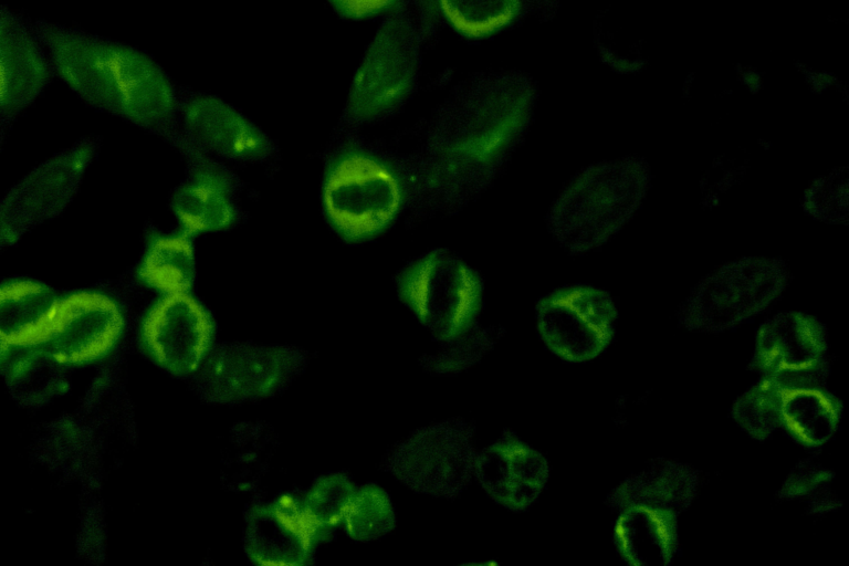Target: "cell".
<instances>
[{
  "label": "cell",
  "instance_id": "cell-1",
  "mask_svg": "<svg viewBox=\"0 0 849 566\" xmlns=\"http://www.w3.org/2000/svg\"><path fill=\"white\" fill-rule=\"evenodd\" d=\"M33 28L56 74L90 105L143 126L169 119L175 85L144 51L87 31L39 20Z\"/></svg>",
  "mask_w": 849,
  "mask_h": 566
},
{
  "label": "cell",
  "instance_id": "cell-2",
  "mask_svg": "<svg viewBox=\"0 0 849 566\" xmlns=\"http://www.w3.org/2000/svg\"><path fill=\"white\" fill-rule=\"evenodd\" d=\"M530 80L513 72L469 82L450 108V137L440 156L460 186L483 181L526 126L534 105Z\"/></svg>",
  "mask_w": 849,
  "mask_h": 566
},
{
  "label": "cell",
  "instance_id": "cell-3",
  "mask_svg": "<svg viewBox=\"0 0 849 566\" xmlns=\"http://www.w3.org/2000/svg\"><path fill=\"white\" fill-rule=\"evenodd\" d=\"M650 184V167L639 157L590 165L557 197L548 213V229L572 253L598 248L633 217Z\"/></svg>",
  "mask_w": 849,
  "mask_h": 566
},
{
  "label": "cell",
  "instance_id": "cell-4",
  "mask_svg": "<svg viewBox=\"0 0 849 566\" xmlns=\"http://www.w3.org/2000/svg\"><path fill=\"white\" fill-rule=\"evenodd\" d=\"M403 198L396 171L377 157L345 150L328 165L322 205L333 230L349 242L371 239L396 219Z\"/></svg>",
  "mask_w": 849,
  "mask_h": 566
},
{
  "label": "cell",
  "instance_id": "cell-5",
  "mask_svg": "<svg viewBox=\"0 0 849 566\" xmlns=\"http://www.w3.org/2000/svg\"><path fill=\"white\" fill-rule=\"evenodd\" d=\"M790 273L778 258L744 256L703 277L682 302L679 323L689 331L720 333L766 310L787 287Z\"/></svg>",
  "mask_w": 849,
  "mask_h": 566
},
{
  "label": "cell",
  "instance_id": "cell-6",
  "mask_svg": "<svg viewBox=\"0 0 849 566\" xmlns=\"http://www.w3.org/2000/svg\"><path fill=\"white\" fill-rule=\"evenodd\" d=\"M482 292L478 273L443 249L418 258L398 279V293L403 304L434 339L444 343L474 326Z\"/></svg>",
  "mask_w": 849,
  "mask_h": 566
},
{
  "label": "cell",
  "instance_id": "cell-7",
  "mask_svg": "<svg viewBox=\"0 0 849 566\" xmlns=\"http://www.w3.org/2000/svg\"><path fill=\"white\" fill-rule=\"evenodd\" d=\"M476 454L471 424L450 419L421 428L397 444L386 469L417 493L450 499L470 484Z\"/></svg>",
  "mask_w": 849,
  "mask_h": 566
},
{
  "label": "cell",
  "instance_id": "cell-8",
  "mask_svg": "<svg viewBox=\"0 0 849 566\" xmlns=\"http://www.w3.org/2000/svg\"><path fill=\"white\" fill-rule=\"evenodd\" d=\"M418 61V36L413 27L405 19L384 23L354 74L348 114L358 120H370L395 109L413 86Z\"/></svg>",
  "mask_w": 849,
  "mask_h": 566
},
{
  "label": "cell",
  "instance_id": "cell-9",
  "mask_svg": "<svg viewBox=\"0 0 849 566\" xmlns=\"http://www.w3.org/2000/svg\"><path fill=\"white\" fill-rule=\"evenodd\" d=\"M538 334L557 357L583 363L609 345L618 311L611 295L589 285H570L547 294L536 305Z\"/></svg>",
  "mask_w": 849,
  "mask_h": 566
},
{
  "label": "cell",
  "instance_id": "cell-10",
  "mask_svg": "<svg viewBox=\"0 0 849 566\" xmlns=\"http://www.w3.org/2000/svg\"><path fill=\"white\" fill-rule=\"evenodd\" d=\"M305 364V355L290 346L232 344L211 349L198 380L210 401L253 400L282 390Z\"/></svg>",
  "mask_w": 849,
  "mask_h": 566
},
{
  "label": "cell",
  "instance_id": "cell-11",
  "mask_svg": "<svg viewBox=\"0 0 849 566\" xmlns=\"http://www.w3.org/2000/svg\"><path fill=\"white\" fill-rule=\"evenodd\" d=\"M92 157V147L80 145L41 163L18 181L1 202V242L13 244L59 216L75 196Z\"/></svg>",
  "mask_w": 849,
  "mask_h": 566
},
{
  "label": "cell",
  "instance_id": "cell-12",
  "mask_svg": "<svg viewBox=\"0 0 849 566\" xmlns=\"http://www.w3.org/2000/svg\"><path fill=\"white\" fill-rule=\"evenodd\" d=\"M124 329L118 304L95 291L60 297L39 347L63 366H78L107 356Z\"/></svg>",
  "mask_w": 849,
  "mask_h": 566
},
{
  "label": "cell",
  "instance_id": "cell-13",
  "mask_svg": "<svg viewBox=\"0 0 849 566\" xmlns=\"http://www.w3.org/2000/svg\"><path fill=\"white\" fill-rule=\"evenodd\" d=\"M213 335L210 313L190 292L161 295L140 325L145 352L159 366L177 375L200 368L212 349Z\"/></svg>",
  "mask_w": 849,
  "mask_h": 566
},
{
  "label": "cell",
  "instance_id": "cell-14",
  "mask_svg": "<svg viewBox=\"0 0 849 566\" xmlns=\"http://www.w3.org/2000/svg\"><path fill=\"white\" fill-rule=\"evenodd\" d=\"M827 331L815 316L783 311L758 327L752 367L787 385H816L827 371Z\"/></svg>",
  "mask_w": 849,
  "mask_h": 566
},
{
  "label": "cell",
  "instance_id": "cell-15",
  "mask_svg": "<svg viewBox=\"0 0 849 566\" xmlns=\"http://www.w3.org/2000/svg\"><path fill=\"white\" fill-rule=\"evenodd\" d=\"M327 533L310 515L302 497L282 494L249 510L244 551L261 566H303L311 562Z\"/></svg>",
  "mask_w": 849,
  "mask_h": 566
},
{
  "label": "cell",
  "instance_id": "cell-16",
  "mask_svg": "<svg viewBox=\"0 0 849 566\" xmlns=\"http://www.w3.org/2000/svg\"><path fill=\"white\" fill-rule=\"evenodd\" d=\"M473 475L495 503L521 512L539 497L549 464L539 451L510 434L476 454Z\"/></svg>",
  "mask_w": 849,
  "mask_h": 566
},
{
  "label": "cell",
  "instance_id": "cell-17",
  "mask_svg": "<svg viewBox=\"0 0 849 566\" xmlns=\"http://www.w3.org/2000/svg\"><path fill=\"white\" fill-rule=\"evenodd\" d=\"M54 70L33 27L8 7L0 9V108L14 114L49 85Z\"/></svg>",
  "mask_w": 849,
  "mask_h": 566
},
{
  "label": "cell",
  "instance_id": "cell-18",
  "mask_svg": "<svg viewBox=\"0 0 849 566\" xmlns=\"http://www.w3.org/2000/svg\"><path fill=\"white\" fill-rule=\"evenodd\" d=\"M189 137L218 156L242 161L266 158L273 150L268 136L233 106L212 95H196L182 106Z\"/></svg>",
  "mask_w": 849,
  "mask_h": 566
},
{
  "label": "cell",
  "instance_id": "cell-19",
  "mask_svg": "<svg viewBox=\"0 0 849 566\" xmlns=\"http://www.w3.org/2000/svg\"><path fill=\"white\" fill-rule=\"evenodd\" d=\"M677 513L658 506L621 510L614 528L619 555L632 566H667L679 548Z\"/></svg>",
  "mask_w": 849,
  "mask_h": 566
},
{
  "label": "cell",
  "instance_id": "cell-20",
  "mask_svg": "<svg viewBox=\"0 0 849 566\" xmlns=\"http://www.w3.org/2000/svg\"><path fill=\"white\" fill-rule=\"evenodd\" d=\"M231 188L226 171L203 163L172 197L171 208L180 231L192 237L230 227L237 216Z\"/></svg>",
  "mask_w": 849,
  "mask_h": 566
},
{
  "label": "cell",
  "instance_id": "cell-21",
  "mask_svg": "<svg viewBox=\"0 0 849 566\" xmlns=\"http://www.w3.org/2000/svg\"><path fill=\"white\" fill-rule=\"evenodd\" d=\"M698 485L696 470L674 460L658 459L615 488L608 495V504L620 511L641 504L678 514L690 506Z\"/></svg>",
  "mask_w": 849,
  "mask_h": 566
},
{
  "label": "cell",
  "instance_id": "cell-22",
  "mask_svg": "<svg viewBox=\"0 0 849 566\" xmlns=\"http://www.w3.org/2000/svg\"><path fill=\"white\" fill-rule=\"evenodd\" d=\"M59 296L34 280H9L0 286L1 346H40Z\"/></svg>",
  "mask_w": 849,
  "mask_h": 566
},
{
  "label": "cell",
  "instance_id": "cell-23",
  "mask_svg": "<svg viewBox=\"0 0 849 566\" xmlns=\"http://www.w3.org/2000/svg\"><path fill=\"white\" fill-rule=\"evenodd\" d=\"M841 401L817 385H785L782 395L780 426L800 444H825L838 429Z\"/></svg>",
  "mask_w": 849,
  "mask_h": 566
},
{
  "label": "cell",
  "instance_id": "cell-24",
  "mask_svg": "<svg viewBox=\"0 0 849 566\" xmlns=\"http://www.w3.org/2000/svg\"><path fill=\"white\" fill-rule=\"evenodd\" d=\"M196 275L191 237L179 231L156 234L147 243L137 269L139 281L161 295L190 292Z\"/></svg>",
  "mask_w": 849,
  "mask_h": 566
},
{
  "label": "cell",
  "instance_id": "cell-25",
  "mask_svg": "<svg viewBox=\"0 0 849 566\" xmlns=\"http://www.w3.org/2000/svg\"><path fill=\"white\" fill-rule=\"evenodd\" d=\"M64 367L39 346H1V368L17 398L41 401L59 394Z\"/></svg>",
  "mask_w": 849,
  "mask_h": 566
},
{
  "label": "cell",
  "instance_id": "cell-26",
  "mask_svg": "<svg viewBox=\"0 0 849 566\" xmlns=\"http://www.w3.org/2000/svg\"><path fill=\"white\" fill-rule=\"evenodd\" d=\"M437 13L460 35L485 39L520 15L522 0H436Z\"/></svg>",
  "mask_w": 849,
  "mask_h": 566
},
{
  "label": "cell",
  "instance_id": "cell-27",
  "mask_svg": "<svg viewBox=\"0 0 849 566\" xmlns=\"http://www.w3.org/2000/svg\"><path fill=\"white\" fill-rule=\"evenodd\" d=\"M785 382L764 376L734 402L732 417L752 438L764 440L780 426L782 395Z\"/></svg>",
  "mask_w": 849,
  "mask_h": 566
},
{
  "label": "cell",
  "instance_id": "cell-28",
  "mask_svg": "<svg viewBox=\"0 0 849 566\" xmlns=\"http://www.w3.org/2000/svg\"><path fill=\"white\" fill-rule=\"evenodd\" d=\"M348 536L355 541L377 539L396 525L395 511L387 492L375 484L356 489L344 518Z\"/></svg>",
  "mask_w": 849,
  "mask_h": 566
},
{
  "label": "cell",
  "instance_id": "cell-29",
  "mask_svg": "<svg viewBox=\"0 0 849 566\" xmlns=\"http://www.w3.org/2000/svg\"><path fill=\"white\" fill-rule=\"evenodd\" d=\"M834 472L811 460L797 463L778 491L780 499L804 500L810 514H824L841 506L834 486Z\"/></svg>",
  "mask_w": 849,
  "mask_h": 566
},
{
  "label": "cell",
  "instance_id": "cell-30",
  "mask_svg": "<svg viewBox=\"0 0 849 566\" xmlns=\"http://www.w3.org/2000/svg\"><path fill=\"white\" fill-rule=\"evenodd\" d=\"M803 209L821 222L848 223V167H837L815 179L803 197Z\"/></svg>",
  "mask_w": 849,
  "mask_h": 566
},
{
  "label": "cell",
  "instance_id": "cell-31",
  "mask_svg": "<svg viewBox=\"0 0 849 566\" xmlns=\"http://www.w3.org/2000/svg\"><path fill=\"white\" fill-rule=\"evenodd\" d=\"M356 488L343 473L318 478L302 497L314 521L326 530L343 524Z\"/></svg>",
  "mask_w": 849,
  "mask_h": 566
},
{
  "label": "cell",
  "instance_id": "cell-32",
  "mask_svg": "<svg viewBox=\"0 0 849 566\" xmlns=\"http://www.w3.org/2000/svg\"><path fill=\"white\" fill-rule=\"evenodd\" d=\"M497 333L494 328H474L463 335L446 342L448 346L433 356L423 358L427 369L439 373H455L476 364L495 344Z\"/></svg>",
  "mask_w": 849,
  "mask_h": 566
},
{
  "label": "cell",
  "instance_id": "cell-33",
  "mask_svg": "<svg viewBox=\"0 0 849 566\" xmlns=\"http://www.w3.org/2000/svg\"><path fill=\"white\" fill-rule=\"evenodd\" d=\"M230 441L229 452L226 458V470L230 476V485L239 490H248L256 484L268 464L269 452L261 440L254 443L255 432L250 441V432L242 430L234 432Z\"/></svg>",
  "mask_w": 849,
  "mask_h": 566
},
{
  "label": "cell",
  "instance_id": "cell-34",
  "mask_svg": "<svg viewBox=\"0 0 849 566\" xmlns=\"http://www.w3.org/2000/svg\"><path fill=\"white\" fill-rule=\"evenodd\" d=\"M343 17L361 20L386 12L397 0H328Z\"/></svg>",
  "mask_w": 849,
  "mask_h": 566
},
{
  "label": "cell",
  "instance_id": "cell-35",
  "mask_svg": "<svg viewBox=\"0 0 849 566\" xmlns=\"http://www.w3.org/2000/svg\"><path fill=\"white\" fill-rule=\"evenodd\" d=\"M419 7V10L421 11V14L424 19H431L432 17L436 18L437 9H436V0H415Z\"/></svg>",
  "mask_w": 849,
  "mask_h": 566
},
{
  "label": "cell",
  "instance_id": "cell-36",
  "mask_svg": "<svg viewBox=\"0 0 849 566\" xmlns=\"http://www.w3.org/2000/svg\"><path fill=\"white\" fill-rule=\"evenodd\" d=\"M531 2L535 8L539 10H549L552 7H554L558 0H527Z\"/></svg>",
  "mask_w": 849,
  "mask_h": 566
}]
</instances>
